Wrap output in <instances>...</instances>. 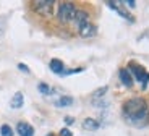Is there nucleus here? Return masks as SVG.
Returning <instances> with one entry per match:
<instances>
[{
	"label": "nucleus",
	"instance_id": "1",
	"mask_svg": "<svg viewBox=\"0 0 149 136\" xmlns=\"http://www.w3.org/2000/svg\"><path fill=\"white\" fill-rule=\"evenodd\" d=\"M123 118L127 120L128 125L133 126H144L149 121V107L143 97H131L122 107Z\"/></svg>",
	"mask_w": 149,
	"mask_h": 136
},
{
	"label": "nucleus",
	"instance_id": "2",
	"mask_svg": "<svg viewBox=\"0 0 149 136\" xmlns=\"http://www.w3.org/2000/svg\"><path fill=\"white\" fill-rule=\"evenodd\" d=\"M76 7H74L73 2H62L58 5V20L62 23H70L74 21V16H76Z\"/></svg>",
	"mask_w": 149,
	"mask_h": 136
},
{
	"label": "nucleus",
	"instance_id": "3",
	"mask_svg": "<svg viewBox=\"0 0 149 136\" xmlns=\"http://www.w3.org/2000/svg\"><path fill=\"white\" fill-rule=\"evenodd\" d=\"M128 70H130L131 76H134L138 83H141V88H143V89L148 88L149 73L144 70V68H143L141 65H138V63H134V62H130V65H128Z\"/></svg>",
	"mask_w": 149,
	"mask_h": 136
},
{
	"label": "nucleus",
	"instance_id": "4",
	"mask_svg": "<svg viewBox=\"0 0 149 136\" xmlns=\"http://www.w3.org/2000/svg\"><path fill=\"white\" fill-rule=\"evenodd\" d=\"M31 5H33L34 11H37L39 15H42V16H52L55 2H54V0H34Z\"/></svg>",
	"mask_w": 149,
	"mask_h": 136
},
{
	"label": "nucleus",
	"instance_id": "5",
	"mask_svg": "<svg viewBox=\"0 0 149 136\" xmlns=\"http://www.w3.org/2000/svg\"><path fill=\"white\" fill-rule=\"evenodd\" d=\"M105 5H107L109 8H112L113 11H117V13H118V15L122 16V18L128 20V21H134L133 16H131L130 13H128V11L125 10V8H123V5L120 3V2H113V0H109V2H105Z\"/></svg>",
	"mask_w": 149,
	"mask_h": 136
},
{
	"label": "nucleus",
	"instance_id": "6",
	"mask_svg": "<svg viewBox=\"0 0 149 136\" xmlns=\"http://www.w3.org/2000/svg\"><path fill=\"white\" fill-rule=\"evenodd\" d=\"M16 133L19 136H34V128L26 121H19L16 125Z\"/></svg>",
	"mask_w": 149,
	"mask_h": 136
},
{
	"label": "nucleus",
	"instance_id": "7",
	"mask_svg": "<svg viewBox=\"0 0 149 136\" xmlns=\"http://www.w3.org/2000/svg\"><path fill=\"white\" fill-rule=\"evenodd\" d=\"M74 23H76V28H83L84 24L89 23V15H88V11L84 10H78L76 11V16H74Z\"/></svg>",
	"mask_w": 149,
	"mask_h": 136
},
{
	"label": "nucleus",
	"instance_id": "8",
	"mask_svg": "<svg viewBox=\"0 0 149 136\" xmlns=\"http://www.w3.org/2000/svg\"><path fill=\"white\" fill-rule=\"evenodd\" d=\"M79 36L81 37H93V36H96V33H97V28L93 24V23H88V24H84L83 28H79Z\"/></svg>",
	"mask_w": 149,
	"mask_h": 136
},
{
	"label": "nucleus",
	"instance_id": "9",
	"mask_svg": "<svg viewBox=\"0 0 149 136\" xmlns=\"http://www.w3.org/2000/svg\"><path fill=\"white\" fill-rule=\"evenodd\" d=\"M118 76H120V81H122L127 88H131V86H133V76H131L128 68H122V70L118 71Z\"/></svg>",
	"mask_w": 149,
	"mask_h": 136
},
{
	"label": "nucleus",
	"instance_id": "10",
	"mask_svg": "<svg viewBox=\"0 0 149 136\" xmlns=\"http://www.w3.org/2000/svg\"><path fill=\"white\" fill-rule=\"evenodd\" d=\"M49 66H50V70H52L54 73H57V75H63V71H65L63 62H62V60H58V59H54V60H50V63H49Z\"/></svg>",
	"mask_w": 149,
	"mask_h": 136
},
{
	"label": "nucleus",
	"instance_id": "11",
	"mask_svg": "<svg viewBox=\"0 0 149 136\" xmlns=\"http://www.w3.org/2000/svg\"><path fill=\"white\" fill-rule=\"evenodd\" d=\"M99 128V121L96 118H84L83 120V130L86 131H96Z\"/></svg>",
	"mask_w": 149,
	"mask_h": 136
},
{
	"label": "nucleus",
	"instance_id": "12",
	"mask_svg": "<svg viewBox=\"0 0 149 136\" xmlns=\"http://www.w3.org/2000/svg\"><path fill=\"white\" fill-rule=\"evenodd\" d=\"M23 104H24V97H23L21 92H16L15 96L11 97V100H10V107H11V109H21Z\"/></svg>",
	"mask_w": 149,
	"mask_h": 136
},
{
	"label": "nucleus",
	"instance_id": "13",
	"mask_svg": "<svg viewBox=\"0 0 149 136\" xmlns=\"http://www.w3.org/2000/svg\"><path fill=\"white\" fill-rule=\"evenodd\" d=\"M54 104H55L57 107H68V105L73 104V97H70V96H60Z\"/></svg>",
	"mask_w": 149,
	"mask_h": 136
},
{
	"label": "nucleus",
	"instance_id": "14",
	"mask_svg": "<svg viewBox=\"0 0 149 136\" xmlns=\"http://www.w3.org/2000/svg\"><path fill=\"white\" fill-rule=\"evenodd\" d=\"M37 91L41 92V94H44V96H49V94H52L54 92V89L49 88L45 83H39V84H37Z\"/></svg>",
	"mask_w": 149,
	"mask_h": 136
},
{
	"label": "nucleus",
	"instance_id": "15",
	"mask_svg": "<svg viewBox=\"0 0 149 136\" xmlns=\"http://www.w3.org/2000/svg\"><path fill=\"white\" fill-rule=\"evenodd\" d=\"M105 92H107V86H102V88L96 89V91H94V94H93V99L94 100H96V99H102V97L105 96Z\"/></svg>",
	"mask_w": 149,
	"mask_h": 136
},
{
	"label": "nucleus",
	"instance_id": "16",
	"mask_svg": "<svg viewBox=\"0 0 149 136\" xmlns=\"http://www.w3.org/2000/svg\"><path fill=\"white\" fill-rule=\"evenodd\" d=\"M0 135L2 136H13V130L8 125H2L0 126Z\"/></svg>",
	"mask_w": 149,
	"mask_h": 136
},
{
	"label": "nucleus",
	"instance_id": "17",
	"mask_svg": "<svg viewBox=\"0 0 149 136\" xmlns=\"http://www.w3.org/2000/svg\"><path fill=\"white\" fill-rule=\"evenodd\" d=\"M58 136H73V133H71L68 128H62L60 133H58Z\"/></svg>",
	"mask_w": 149,
	"mask_h": 136
},
{
	"label": "nucleus",
	"instance_id": "18",
	"mask_svg": "<svg viewBox=\"0 0 149 136\" xmlns=\"http://www.w3.org/2000/svg\"><path fill=\"white\" fill-rule=\"evenodd\" d=\"M18 68L23 71V73H29V68H28V66L24 65V63H19V65H18Z\"/></svg>",
	"mask_w": 149,
	"mask_h": 136
},
{
	"label": "nucleus",
	"instance_id": "19",
	"mask_svg": "<svg viewBox=\"0 0 149 136\" xmlns=\"http://www.w3.org/2000/svg\"><path fill=\"white\" fill-rule=\"evenodd\" d=\"M123 3H127L130 8H134V7H136V2H133V0H125Z\"/></svg>",
	"mask_w": 149,
	"mask_h": 136
},
{
	"label": "nucleus",
	"instance_id": "20",
	"mask_svg": "<svg viewBox=\"0 0 149 136\" xmlns=\"http://www.w3.org/2000/svg\"><path fill=\"white\" fill-rule=\"evenodd\" d=\"M73 121H74L73 117H65V123H67V125H73Z\"/></svg>",
	"mask_w": 149,
	"mask_h": 136
}]
</instances>
